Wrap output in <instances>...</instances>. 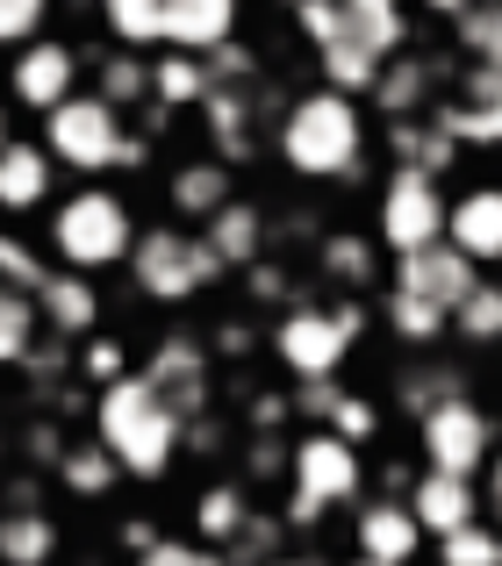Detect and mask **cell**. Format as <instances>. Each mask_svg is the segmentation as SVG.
<instances>
[{"label": "cell", "instance_id": "1", "mask_svg": "<svg viewBox=\"0 0 502 566\" xmlns=\"http://www.w3.org/2000/svg\"><path fill=\"white\" fill-rule=\"evenodd\" d=\"M94 444H108L129 481H158L172 467V452L187 444V423L151 395L144 374H123L115 387L94 395Z\"/></svg>", "mask_w": 502, "mask_h": 566}, {"label": "cell", "instance_id": "2", "mask_svg": "<svg viewBox=\"0 0 502 566\" xmlns=\"http://www.w3.org/2000/svg\"><path fill=\"white\" fill-rule=\"evenodd\" d=\"M280 158H287L302 180H359L366 158V115L345 94H302L280 115Z\"/></svg>", "mask_w": 502, "mask_h": 566}, {"label": "cell", "instance_id": "3", "mask_svg": "<svg viewBox=\"0 0 502 566\" xmlns=\"http://www.w3.org/2000/svg\"><path fill=\"white\" fill-rule=\"evenodd\" d=\"M137 222H129V208L115 201L108 187H80L65 193V208L51 216V251L72 265V273H101V265H123L129 251H137Z\"/></svg>", "mask_w": 502, "mask_h": 566}, {"label": "cell", "instance_id": "4", "mask_svg": "<svg viewBox=\"0 0 502 566\" xmlns=\"http://www.w3.org/2000/svg\"><path fill=\"white\" fill-rule=\"evenodd\" d=\"M216 273H230L201 237H180V230H144L137 251H129V280H137L144 302H195Z\"/></svg>", "mask_w": 502, "mask_h": 566}, {"label": "cell", "instance_id": "5", "mask_svg": "<svg viewBox=\"0 0 502 566\" xmlns=\"http://www.w3.org/2000/svg\"><path fill=\"white\" fill-rule=\"evenodd\" d=\"M446 230H452L446 187H438L431 172L395 166V172H388V193H380V244H388L395 259H417V251L446 244Z\"/></svg>", "mask_w": 502, "mask_h": 566}, {"label": "cell", "instance_id": "6", "mask_svg": "<svg viewBox=\"0 0 502 566\" xmlns=\"http://www.w3.org/2000/svg\"><path fill=\"white\" fill-rule=\"evenodd\" d=\"M359 452H352L345 438H331V430H316V438L294 444V502H287V524L308 531L331 502H359Z\"/></svg>", "mask_w": 502, "mask_h": 566}, {"label": "cell", "instance_id": "7", "mask_svg": "<svg viewBox=\"0 0 502 566\" xmlns=\"http://www.w3.org/2000/svg\"><path fill=\"white\" fill-rule=\"evenodd\" d=\"M123 144H129L123 115H115L101 94H72L65 108L43 115V151L65 158V166H80V172H108L115 158H123Z\"/></svg>", "mask_w": 502, "mask_h": 566}, {"label": "cell", "instance_id": "8", "mask_svg": "<svg viewBox=\"0 0 502 566\" xmlns=\"http://www.w3.org/2000/svg\"><path fill=\"white\" fill-rule=\"evenodd\" d=\"M417 438H423V473H452V481H474L481 467H495V423H489V409H474L467 395L423 416Z\"/></svg>", "mask_w": 502, "mask_h": 566}, {"label": "cell", "instance_id": "9", "mask_svg": "<svg viewBox=\"0 0 502 566\" xmlns=\"http://www.w3.org/2000/svg\"><path fill=\"white\" fill-rule=\"evenodd\" d=\"M273 352H280V366L294 374V387H308V380H337V366H345L352 337L337 331L331 308H294V316H280Z\"/></svg>", "mask_w": 502, "mask_h": 566}, {"label": "cell", "instance_id": "10", "mask_svg": "<svg viewBox=\"0 0 502 566\" xmlns=\"http://www.w3.org/2000/svg\"><path fill=\"white\" fill-rule=\"evenodd\" d=\"M388 287L395 294H417V302L446 308V316H460L467 294H474L481 280H474V259H460L452 244H431V251H417V259H395V280H388Z\"/></svg>", "mask_w": 502, "mask_h": 566}, {"label": "cell", "instance_id": "11", "mask_svg": "<svg viewBox=\"0 0 502 566\" xmlns=\"http://www.w3.org/2000/svg\"><path fill=\"white\" fill-rule=\"evenodd\" d=\"M144 380H151V395L166 401L180 423L209 409V352H201L195 337H158V352H151V366H144Z\"/></svg>", "mask_w": 502, "mask_h": 566}, {"label": "cell", "instance_id": "12", "mask_svg": "<svg viewBox=\"0 0 502 566\" xmlns=\"http://www.w3.org/2000/svg\"><path fill=\"white\" fill-rule=\"evenodd\" d=\"M352 538H359V559L409 566V559H417V545H423V524L409 516V495H380V502H359Z\"/></svg>", "mask_w": 502, "mask_h": 566}, {"label": "cell", "instance_id": "13", "mask_svg": "<svg viewBox=\"0 0 502 566\" xmlns=\"http://www.w3.org/2000/svg\"><path fill=\"white\" fill-rule=\"evenodd\" d=\"M72 80H80V57H72L65 43H29V51L8 65L14 101H22V108H43V115L72 101Z\"/></svg>", "mask_w": 502, "mask_h": 566}, {"label": "cell", "instance_id": "14", "mask_svg": "<svg viewBox=\"0 0 502 566\" xmlns=\"http://www.w3.org/2000/svg\"><path fill=\"white\" fill-rule=\"evenodd\" d=\"M409 516L423 524V538H460V531L481 524V495L474 481H452V473H423L417 488H409Z\"/></svg>", "mask_w": 502, "mask_h": 566}, {"label": "cell", "instance_id": "15", "mask_svg": "<svg viewBox=\"0 0 502 566\" xmlns=\"http://www.w3.org/2000/svg\"><path fill=\"white\" fill-rule=\"evenodd\" d=\"M446 244L474 265H502V187H474L452 201V230Z\"/></svg>", "mask_w": 502, "mask_h": 566}, {"label": "cell", "instance_id": "16", "mask_svg": "<svg viewBox=\"0 0 502 566\" xmlns=\"http://www.w3.org/2000/svg\"><path fill=\"white\" fill-rule=\"evenodd\" d=\"M238 29V0H166V43L187 57H209Z\"/></svg>", "mask_w": 502, "mask_h": 566}, {"label": "cell", "instance_id": "17", "mask_svg": "<svg viewBox=\"0 0 502 566\" xmlns=\"http://www.w3.org/2000/svg\"><path fill=\"white\" fill-rule=\"evenodd\" d=\"M166 193H172V208H180V222H201V230H209V222L230 208V166L223 158H195V166L172 172Z\"/></svg>", "mask_w": 502, "mask_h": 566}, {"label": "cell", "instance_id": "18", "mask_svg": "<svg viewBox=\"0 0 502 566\" xmlns=\"http://www.w3.org/2000/svg\"><path fill=\"white\" fill-rule=\"evenodd\" d=\"M43 193H51V151L43 144H8L0 151V208L29 216V208H43Z\"/></svg>", "mask_w": 502, "mask_h": 566}, {"label": "cell", "instance_id": "19", "mask_svg": "<svg viewBox=\"0 0 502 566\" xmlns=\"http://www.w3.org/2000/svg\"><path fill=\"white\" fill-rule=\"evenodd\" d=\"M201 244H209L223 265H244V273H251V265H265V216L251 201H230L223 216L201 230Z\"/></svg>", "mask_w": 502, "mask_h": 566}, {"label": "cell", "instance_id": "20", "mask_svg": "<svg viewBox=\"0 0 502 566\" xmlns=\"http://www.w3.org/2000/svg\"><path fill=\"white\" fill-rule=\"evenodd\" d=\"M36 308H43V323H51L57 337H86V331L101 323V294L86 287L80 273H51V280L36 287Z\"/></svg>", "mask_w": 502, "mask_h": 566}, {"label": "cell", "instance_id": "21", "mask_svg": "<svg viewBox=\"0 0 502 566\" xmlns=\"http://www.w3.org/2000/svg\"><path fill=\"white\" fill-rule=\"evenodd\" d=\"M431 80H438L431 57H388V72H380V94H374L380 115H388V123H423Z\"/></svg>", "mask_w": 502, "mask_h": 566}, {"label": "cell", "instance_id": "22", "mask_svg": "<svg viewBox=\"0 0 502 566\" xmlns=\"http://www.w3.org/2000/svg\"><path fill=\"white\" fill-rule=\"evenodd\" d=\"M388 151L402 158L409 172H431V180H446V166H452V129L438 123V115H423V123H388Z\"/></svg>", "mask_w": 502, "mask_h": 566}, {"label": "cell", "instance_id": "23", "mask_svg": "<svg viewBox=\"0 0 502 566\" xmlns=\"http://www.w3.org/2000/svg\"><path fill=\"white\" fill-rule=\"evenodd\" d=\"M51 559H57V524L43 510L0 516V566H51Z\"/></svg>", "mask_w": 502, "mask_h": 566}, {"label": "cell", "instance_id": "24", "mask_svg": "<svg viewBox=\"0 0 502 566\" xmlns=\"http://www.w3.org/2000/svg\"><path fill=\"white\" fill-rule=\"evenodd\" d=\"M244 524H251V502H244L238 481L209 488V495L195 502V531H201V545H209V553H230V545L244 538Z\"/></svg>", "mask_w": 502, "mask_h": 566}, {"label": "cell", "instance_id": "25", "mask_svg": "<svg viewBox=\"0 0 502 566\" xmlns=\"http://www.w3.org/2000/svg\"><path fill=\"white\" fill-rule=\"evenodd\" d=\"M402 0H345V36L374 57H395L402 51Z\"/></svg>", "mask_w": 502, "mask_h": 566}, {"label": "cell", "instance_id": "26", "mask_svg": "<svg viewBox=\"0 0 502 566\" xmlns=\"http://www.w3.org/2000/svg\"><path fill=\"white\" fill-rule=\"evenodd\" d=\"M209 94H216V80H209L201 57L172 51V57H158V65H151V101H158V108H201Z\"/></svg>", "mask_w": 502, "mask_h": 566}, {"label": "cell", "instance_id": "27", "mask_svg": "<svg viewBox=\"0 0 502 566\" xmlns=\"http://www.w3.org/2000/svg\"><path fill=\"white\" fill-rule=\"evenodd\" d=\"M380 72H388V57L359 51L352 36L323 51V86H331V94H345V101H359V94H380Z\"/></svg>", "mask_w": 502, "mask_h": 566}, {"label": "cell", "instance_id": "28", "mask_svg": "<svg viewBox=\"0 0 502 566\" xmlns=\"http://www.w3.org/2000/svg\"><path fill=\"white\" fill-rule=\"evenodd\" d=\"M36 323H43L36 294H22V287L0 280V366H22L29 352H36Z\"/></svg>", "mask_w": 502, "mask_h": 566}, {"label": "cell", "instance_id": "29", "mask_svg": "<svg viewBox=\"0 0 502 566\" xmlns=\"http://www.w3.org/2000/svg\"><path fill=\"white\" fill-rule=\"evenodd\" d=\"M101 22L123 51L137 43H166V0H101Z\"/></svg>", "mask_w": 502, "mask_h": 566}, {"label": "cell", "instance_id": "30", "mask_svg": "<svg viewBox=\"0 0 502 566\" xmlns=\"http://www.w3.org/2000/svg\"><path fill=\"white\" fill-rule=\"evenodd\" d=\"M57 481H65V495H108L115 481H123V467H115V452L108 444H72L65 452V467H57Z\"/></svg>", "mask_w": 502, "mask_h": 566}, {"label": "cell", "instance_id": "31", "mask_svg": "<svg viewBox=\"0 0 502 566\" xmlns=\"http://www.w3.org/2000/svg\"><path fill=\"white\" fill-rule=\"evenodd\" d=\"M388 331L402 337V345H438V337L452 331V316H446V308H431V302H417V294H395L388 287Z\"/></svg>", "mask_w": 502, "mask_h": 566}, {"label": "cell", "instance_id": "32", "mask_svg": "<svg viewBox=\"0 0 502 566\" xmlns=\"http://www.w3.org/2000/svg\"><path fill=\"white\" fill-rule=\"evenodd\" d=\"M452 331H460L467 345H502V280H481V287L467 294V308L452 316Z\"/></svg>", "mask_w": 502, "mask_h": 566}, {"label": "cell", "instance_id": "33", "mask_svg": "<svg viewBox=\"0 0 502 566\" xmlns=\"http://www.w3.org/2000/svg\"><path fill=\"white\" fill-rule=\"evenodd\" d=\"M460 43H467V57H474V65L502 72V0H474V8H467Z\"/></svg>", "mask_w": 502, "mask_h": 566}, {"label": "cell", "instance_id": "34", "mask_svg": "<svg viewBox=\"0 0 502 566\" xmlns=\"http://www.w3.org/2000/svg\"><path fill=\"white\" fill-rule=\"evenodd\" d=\"M323 273L345 280V287H374L380 259H374V244H366V237H323Z\"/></svg>", "mask_w": 502, "mask_h": 566}, {"label": "cell", "instance_id": "35", "mask_svg": "<svg viewBox=\"0 0 502 566\" xmlns=\"http://www.w3.org/2000/svg\"><path fill=\"white\" fill-rule=\"evenodd\" d=\"M101 101H108V108H137V101H151V65L115 51L108 65H101Z\"/></svg>", "mask_w": 502, "mask_h": 566}, {"label": "cell", "instance_id": "36", "mask_svg": "<svg viewBox=\"0 0 502 566\" xmlns=\"http://www.w3.org/2000/svg\"><path fill=\"white\" fill-rule=\"evenodd\" d=\"M438 123L452 129V144H474V151H489V144H502V101H489V108H467V101H452V108H438Z\"/></svg>", "mask_w": 502, "mask_h": 566}, {"label": "cell", "instance_id": "37", "mask_svg": "<svg viewBox=\"0 0 502 566\" xmlns=\"http://www.w3.org/2000/svg\"><path fill=\"white\" fill-rule=\"evenodd\" d=\"M467 387H460V374L452 366H431V374H402V409H417V423L431 409H446V401H460Z\"/></svg>", "mask_w": 502, "mask_h": 566}, {"label": "cell", "instance_id": "38", "mask_svg": "<svg viewBox=\"0 0 502 566\" xmlns=\"http://www.w3.org/2000/svg\"><path fill=\"white\" fill-rule=\"evenodd\" d=\"M438 566H502V531L495 524H474L460 538L438 545Z\"/></svg>", "mask_w": 502, "mask_h": 566}, {"label": "cell", "instance_id": "39", "mask_svg": "<svg viewBox=\"0 0 502 566\" xmlns=\"http://www.w3.org/2000/svg\"><path fill=\"white\" fill-rule=\"evenodd\" d=\"M294 22H302V36L316 43V51H331V43H345V0H302Z\"/></svg>", "mask_w": 502, "mask_h": 566}, {"label": "cell", "instance_id": "40", "mask_svg": "<svg viewBox=\"0 0 502 566\" xmlns=\"http://www.w3.org/2000/svg\"><path fill=\"white\" fill-rule=\"evenodd\" d=\"M374 430H380V409H374V401H366V395H345V401H337V409H331V438H345L352 452H359V444L374 438Z\"/></svg>", "mask_w": 502, "mask_h": 566}, {"label": "cell", "instance_id": "41", "mask_svg": "<svg viewBox=\"0 0 502 566\" xmlns=\"http://www.w3.org/2000/svg\"><path fill=\"white\" fill-rule=\"evenodd\" d=\"M273 553H280V524H273V516H251V524H244V538L238 545H230V566H273Z\"/></svg>", "mask_w": 502, "mask_h": 566}, {"label": "cell", "instance_id": "42", "mask_svg": "<svg viewBox=\"0 0 502 566\" xmlns=\"http://www.w3.org/2000/svg\"><path fill=\"white\" fill-rule=\"evenodd\" d=\"M43 14H51V0H0V43H36V29H43Z\"/></svg>", "mask_w": 502, "mask_h": 566}, {"label": "cell", "instance_id": "43", "mask_svg": "<svg viewBox=\"0 0 502 566\" xmlns=\"http://www.w3.org/2000/svg\"><path fill=\"white\" fill-rule=\"evenodd\" d=\"M137 566H230V559H223V553H209L201 538H158Z\"/></svg>", "mask_w": 502, "mask_h": 566}, {"label": "cell", "instance_id": "44", "mask_svg": "<svg viewBox=\"0 0 502 566\" xmlns=\"http://www.w3.org/2000/svg\"><path fill=\"white\" fill-rule=\"evenodd\" d=\"M80 366H86V374H94L101 387H115V380H123V345H115V337H94Z\"/></svg>", "mask_w": 502, "mask_h": 566}, {"label": "cell", "instance_id": "45", "mask_svg": "<svg viewBox=\"0 0 502 566\" xmlns=\"http://www.w3.org/2000/svg\"><path fill=\"white\" fill-rule=\"evenodd\" d=\"M201 65H209V80H216V86H230V80H244V72L259 65V57H251L244 43H223V51H209Z\"/></svg>", "mask_w": 502, "mask_h": 566}, {"label": "cell", "instance_id": "46", "mask_svg": "<svg viewBox=\"0 0 502 566\" xmlns=\"http://www.w3.org/2000/svg\"><path fill=\"white\" fill-rule=\"evenodd\" d=\"M337 401H345V395H337L331 380H308V387H294V409H302V416H323V423H331V409H337Z\"/></svg>", "mask_w": 502, "mask_h": 566}, {"label": "cell", "instance_id": "47", "mask_svg": "<svg viewBox=\"0 0 502 566\" xmlns=\"http://www.w3.org/2000/svg\"><path fill=\"white\" fill-rule=\"evenodd\" d=\"M280 467H294V444H280V438L251 444V473H280Z\"/></svg>", "mask_w": 502, "mask_h": 566}, {"label": "cell", "instance_id": "48", "mask_svg": "<svg viewBox=\"0 0 502 566\" xmlns=\"http://www.w3.org/2000/svg\"><path fill=\"white\" fill-rule=\"evenodd\" d=\"M251 302H287V273L280 265H251Z\"/></svg>", "mask_w": 502, "mask_h": 566}, {"label": "cell", "instance_id": "49", "mask_svg": "<svg viewBox=\"0 0 502 566\" xmlns=\"http://www.w3.org/2000/svg\"><path fill=\"white\" fill-rule=\"evenodd\" d=\"M294 409V401H280V395H259V401H251V423H259V430H280V416H287Z\"/></svg>", "mask_w": 502, "mask_h": 566}, {"label": "cell", "instance_id": "50", "mask_svg": "<svg viewBox=\"0 0 502 566\" xmlns=\"http://www.w3.org/2000/svg\"><path fill=\"white\" fill-rule=\"evenodd\" d=\"M331 316H337V331H345V337H359V331H366V308H359V302H337Z\"/></svg>", "mask_w": 502, "mask_h": 566}, {"label": "cell", "instance_id": "51", "mask_svg": "<svg viewBox=\"0 0 502 566\" xmlns=\"http://www.w3.org/2000/svg\"><path fill=\"white\" fill-rule=\"evenodd\" d=\"M123 538H129V553L144 559V553H151V545H158V531H151V524H144V516H137V524H123Z\"/></svg>", "mask_w": 502, "mask_h": 566}, {"label": "cell", "instance_id": "52", "mask_svg": "<svg viewBox=\"0 0 502 566\" xmlns=\"http://www.w3.org/2000/svg\"><path fill=\"white\" fill-rule=\"evenodd\" d=\"M423 8L446 14V22H467V8H474V0H423Z\"/></svg>", "mask_w": 502, "mask_h": 566}, {"label": "cell", "instance_id": "53", "mask_svg": "<svg viewBox=\"0 0 502 566\" xmlns=\"http://www.w3.org/2000/svg\"><path fill=\"white\" fill-rule=\"evenodd\" d=\"M216 345H223V352H230V359H238V352H251V331H238V323H230V331H223V337H216Z\"/></svg>", "mask_w": 502, "mask_h": 566}, {"label": "cell", "instance_id": "54", "mask_svg": "<svg viewBox=\"0 0 502 566\" xmlns=\"http://www.w3.org/2000/svg\"><path fill=\"white\" fill-rule=\"evenodd\" d=\"M489 510L502 516V459H495V467H489Z\"/></svg>", "mask_w": 502, "mask_h": 566}, {"label": "cell", "instance_id": "55", "mask_svg": "<svg viewBox=\"0 0 502 566\" xmlns=\"http://www.w3.org/2000/svg\"><path fill=\"white\" fill-rule=\"evenodd\" d=\"M273 566H323V559H308V553H302V559H273Z\"/></svg>", "mask_w": 502, "mask_h": 566}, {"label": "cell", "instance_id": "56", "mask_svg": "<svg viewBox=\"0 0 502 566\" xmlns=\"http://www.w3.org/2000/svg\"><path fill=\"white\" fill-rule=\"evenodd\" d=\"M8 144H14V137H8V115H0V151H8Z\"/></svg>", "mask_w": 502, "mask_h": 566}, {"label": "cell", "instance_id": "57", "mask_svg": "<svg viewBox=\"0 0 502 566\" xmlns=\"http://www.w3.org/2000/svg\"><path fill=\"white\" fill-rule=\"evenodd\" d=\"M352 566H374V559H352Z\"/></svg>", "mask_w": 502, "mask_h": 566}]
</instances>
